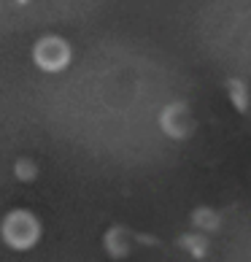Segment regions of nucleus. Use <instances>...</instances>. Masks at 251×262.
Returning a JSON list of instances; mask_svg holds the SVG:
<instances>
[{
  "label": "nucleus",
  "mask_w": 251,
  "mask_h": 262,
  "mask_svg": "<svg viewBox=\"0 0 251 262\" xmlns=\"http://www.w3.org/2000/svg\"><path fill=\"white\" fill-rule=\"evenodd\" d=\"M35 62L38 68H43V71H62V68L67 65V60H71V49H67V43L62 41V38H41V41L35 43Z\"/></svg>",
  "instance_id": "nucleus-1"
},
{
  "label": "nucleus",
  "mask_w": 251,
  "mask_h": 262,
  "mask_svg": "<svg viewBox=\"0 0 251 262\" xmlns=\"http://www.w3.org/2000/svg\"><path fill=\"white\" fill-rule=\"evenodd\" d=\"M3 235H6V241H8L11 246L25 249V246L35 244L38 225H35V219L30 216V213L16 211V213H11V216L6 219V225H3Z\"/></svg>",
  "instance_id": "nucleus-2"
}]
</instances>
